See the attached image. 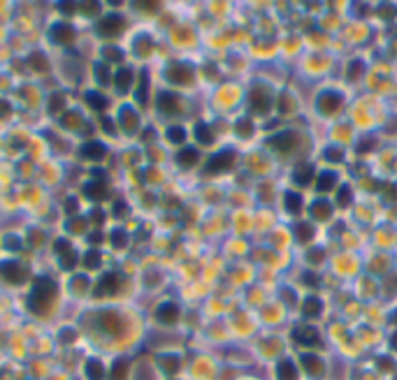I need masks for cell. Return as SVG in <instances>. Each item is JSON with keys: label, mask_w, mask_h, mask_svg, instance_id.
<instances>
[{"label": "cell", "mask_w": 397, "mask_h": 380, "mask_svg": "<svg viewBox=\"0 0 397 380\" xmlns=\"http://www.w3.org/2000/svg\"><path fill=\"white\" fill-rule=\"evenodd\" d=\"M56 299H58V290H56V283L47 276H37L33 280V287H30V294H28V306L30 311L37 315H47L51 308H54Z\"/></svg>", "instance_id": "obj_1"}, {"label": "cell", "mask_w": 397, "mask_h": 380, "mask_svg": "<svg viewBox=\"0 0 397 380\" xmlns=\"http://www.w3.org/2000/svg\"><path fill=\"white\" fill-rule=\"evenodd\" d=\"M123 28H126L123 14L109 12V14H105V16L98 19V23H95V33H98V37H102V40H116V37L123 33Z\"/></svg>", "instance_id": "obj_2"}, {"label": "cell", "mask_w": 397, "mask_h": 380, "mask_svg": "<svg viewBox=\"0 0 397 380\" xmlns=\"http://www.w3.org/2000/svg\"><path fill=\"white\" fill-rule=\"evenodd\" d=\"M0 278L9 285H21L28 278V271L19 260H5L0 262Z\"/></svg>", "instance_id": "obj_3"}, {"label": "cell", "mask_w": 397, "mask_h": 380, "mask_svg": "<svg viewBox=\"0 0 397 380\" xmlns=\"http://www.w3.org/2000/svg\"><path fill=\"white\" fill-rule=\"evenodd\" d=\"M49 40L54 42V44H58V47H70V44H74L77 42V30H74L70 23H65V21H56L54 26H51V30H49Z\"/></svg>", "instance_id": "obj_4"}, {"label": "cell", "mask_w": 397, "mask_h": 380, "mask_svg": "<svg viewBox=\"0 0 397 380\" xmlns=\"http://www.w3.org/2000/svg\"><path fill=\"white\" fill-rule=\"evenodd\" d=\"M235 151H230V148H223V151H216L211 158L207 160V169L211 174H218V172H228L230 167L235 165Z\"/></svg>", "instance_id": "obj_5"}, {"label": "cell", "mask_w": 397, "mask_h": 380, "mask_svg": "<svg viewBox=\"0 0 397 380\" xmlns=\"http://www.w3.org/2000/svg\"><path fill=\"white\" fill-rule=\"evenodd\" d=\"M135 81H137V74H135V70H133V67H126V65H123V67H119V70H116L114 81H112V84L116 86L119 95H126L130 88L135 86Z\"/></svg>", "instance_id": "obj_6"}, {"label": "cell", "mask_w": 397, "mask_h": 380, "mask_svg": "<svg viewBox=\"0 0 397 380\" xmlns=\"http://www.w3.org/2000/svg\"><path fill=\"white\" fill-rule=\"evenodd\" d=\"M179 306H177L175 301H165L161 306L156 308V320L161 322V325H175L179 320Z\"/></svg>", "instance_id": "obj_7"}, {"label": "cell", "mask_w": 397, "mask_h": 380, "mask_svg": "<svg viewBox=\"0 0 397 380\" xmlns=\"http://www.w3.org/2000/svg\"><path fill=\"white\" fill-rule=\"evenodd\" d=\"M105 155H107V146H105L102 141H86V144L81 146V158H84V160L100 162V160H105Z\"/></svg>", "instance_id": "obj_8"}, {"label": "cell", "mask_w": 397, "mask_h": 380, "mask_svg": "<svg viewBox=\"0 0 397 380\" xmlns=\"http://www.w3.org/2000/svg\"><path fill=\"white\" fill-rule=\"evenodd\" d=\"M198 162H200V148H196V146L179 148V153H177V165L179 167L191 169V167H196Z\"/></svg>", "instance_id": "obj_9"}, {"label": "cell", "mask_w": 397, "mask_h": 380, "mask_svg": "<svg viewBox=\"0 0 397 380\" xmlns=\"http://www.w3.org/2000/svg\"><path fill=\"white\" fill-rule=\"evenodd\" d=\"M84 100H86V107L95 114H105V109L109 105V98L105 93H100V91H86Z\"/></svg>", "instance_id": "obj_10"}, {"label": "cell", "mask_w": 397, "mask_h": 380, "mask_svg": "<svg viewBox=\"0 0 397 380\" xmlns=\"http://www.w3.org/2000/svg\"><path fill=\"white\" fill-rule=\"evenodd\" d=\"M119 290V276L116 273H105L98 285H95V297H107V294H116Z\"/></svg>", "instance_id": "obj_11"}, {"label": "cell", "mask_w": 397, "mask_h": 380, "mask_svg": "<svg viewBox=\"0 0 397 380\" xmlns=\"http://www.w3.org/2000/svg\"><path fill=\"white\" fill-rule=\"evenodd\" d=\"M119 121H121V130H123V132L135 134L137 123H140V116H137V112H135L133 107H126V105H123L121 112H119Z\"/></svg>", "instance_id": "obj_12"}, {"label": "cell", "mask_w": 397, "mask_h": 380, "mask_svg": "<svg viewBox=\"0 0 397 380\" xmlns=\"http://www.w3.org/2000/svg\"><path fill=\"white\" fill-rule=\"evenodd\" d=\"M84 195H86V197L93 202V204H100V202L107 197V188H105V183L91 181V183H86V186H84Z\"/></svg>", "instance_id": "obj_13"}, {"label": "cell", "mask_w": 397, "mask_h": 380, "mask_svg": "<svg viewBox=\"0 0 397 380\" xmlns=\"http://www.w3.org/2000/svg\"><path fill=\"white\" fill-rule=\"evenodd\" d=\"M300 360H302V367L309 376L318 378V376L323 374V362H321V357H316V355H311V353H304Z\"/></svg>", "instance_id": "obj_14"}, {"label": "cell", "mask_w": 397, "mask_h": 380, "mask_svg": "<svg viewBox=\"0 0 397 380\" xmlns=\"http://www.w3.org/2000/svg\"><path fill=\"white\" fill-rule=\"evenodd\" d=\"M302 204H304V200L300 197V193H295V190H286V193H283V209H286L288 214H300L304 209Z\"/></svg>", "instance_id": "obj_15"}, {"label": "cell", "mask_w": 397, "mask_h": 380, "mask_svg": "<svg viewBox=\"0 0 397 380\" xmlns=\"http://www.w3.org/2000/svg\"><path fill=\"white\" fill-rule=\"evenodd\" d=\"M323 311V301L318 297H304L302 301V315L304 318H318Z\"/></svg>", "instance_id": "obj_16"}, {"label": "cell", "mask_w": 397, "mask_h": 380, "mask_svg": "<svg viewBox=\"0 0 397 380\" xmlns=\"http://www.w3.org/2000/svg\"><path fill=\"white\" fill-rule=\"evenodd\" d=\"M93 72H95V81L100 84V86H109L112 81H114V74H112V67L102 60V63H95L93 65Z\"/></svg>", "instance_id": "obj_17"}, {"label": "cell", "mask_w": 397, "mask_h": 380, "mask_svg": "<svg viewBox=\"0 0 397 380\" xmlns=\"http://www.w3.org/2000/svg\"><path fill=\"white\" fill-rule=\"evenodd\" d=\"M186 137H189V130L184 126H170L168 130H165V139H168L170 144H175V146H182L184 141H186Z\"/></svg>", "instance_id": "obj_18"}, {"label": "cell", "mask_w": 397, "mask_h": 380, "mask_svg": "<svg viewBox=\"0 0 397 380\" xmlns=\"http://www.w3.org/2000/svg\"><path fill=\"white\" fill-rule=\"evenodd\" d=\"M81 264L86 269H91V271H95V269L102 267V255L98 248H91V251H86V253L81 255Z\"/></svg>", "instance_id": "obj_19"}, {"label": "cell", "mask_w": 397, "mask_h": 380, "mask_svg": "<svg viewBox=\"0 0 397 380\" xmlns=\"http://www.w3.org/2000/svg\"><path fill=\"white\" fill-rule=\"evenodd\" d=\"M81 262V255L74 251V248H70L67 253L58 255V264H61V269H65V271H72L77 264Z\"/></svg>", "instance_id": "obj_20"}, {"label": "cell", "mask_w": 397, "mask_h": 380, "mask_svg": "<svg viewBox=\"0 0 397 380\" xmlns=\"http://www.w3.org/2000/svg\"><path fill=\"white\" fill-rule=\"evenodd\" d=\"M193 134H196L198 144H202V146H209V144H214V132H211V127H209L207 123H198L196 130H193Z\"/></svg>", "instance_id": "obj_21"}, {"label": "cell", "mask_w": 397, "mask_h": 380, "mask_svg": "<svg viewBox=\"0 0 397 380\" xmlns=\"http://www.w3.org/2000/svg\"><path fill=\"white\" fill-rule=\"evenodd\" d=\"M84 371H86L88 380H102V378H105V367H102L100 360H88L86 367H84Z\"/></svg>", "instance_id": "obj_22"}, {"label": "cell", "mask_w": 397, "mask_h": 380, "mask_svg": "<svg viewBox=\"0 0 397 380\" xmlns=\"http://www.w3.org/2000/svg\"><path fill=\"white\" fill-rule=\"evenodd\" d=\"M276 371H279V380H297V369H295V364H293L290 360L279 362Z\"/></svg>", "instance_id": "obj_23"}, {"label": "cell", "mask_w": 397, "mask_h": 380, "mask_svg": "<svg viewBox=\"0 0 397 380\" xmlns=\"http://www.w3.org/2000/svg\"><path fill=\"white\" fill-rule=\"evenodd\" d=\"M295 339L304 346H316L318 343V332L314 327H304V329H297L295 332Z\"/></svg>", "instance_id": "obj_24"}, {"label": "cell", "mask_w": 397, "mask_h": 380, "mask_svg": "<svg viewBox=\"0 0 397 380\" xmlns=\"http://www.w3.org/2000/svg\"><path fill=\"white\" fill-rule=\"evenodd\" d=\"M47 109H49V114H61V112H65V95H63L61 91L51 93V95H49V100H47Z\"/></svg>", "instance_id": "obj_25"}, {"label": "cell", "mask_w": 397, "mask_h": 380, "mask_svg": "<svg viewBox=\"0 0 397 380\" xmlns=\"http://www.w3.org/2000/svg\"><path fill=\"white\" fill-rule=\"evenodd\" d=\"M126 376H128V360H116L114 367H112V371H109V380H126Z\"/></svg>", "instance_id": "obj_26"}, {"label": "cell", "mask_w": 397, "mask_h": 380, "mask_svg": "<svg viewBox=\"0 0 397 380\" xmlns=\"http://www.w3.org/2000/svg\"><path fill=\"white\" fill-rule=\"evenodd\" d=\"M161 367H163V371H165V374H177V371H179V364H182V362H179V357H177V355H163L161 360Z\"/></svg>", "instance_id": "obj_27"}, {"label": "cell", "mask_w": 397, "mask_h": 380, "mask_svg": "<svg viewBox=\"0 0 397 380\" xmlns=\"http://www.w3.org/2000/svg\"><path fill=\"white\" fill-rule=\"evenodd\" d=\"M128 239H130L128 232H123V230H119V227L109 232V241H112V246L114 248H126L128 246Z\"/></svg>", "instance_id": "obj_28"}, {"label": "cell", "mask_w": 397, "mask_h": 380, "mask_svg": "<svg viewBox=\"0 0 397 380\" xmlns=\"http://www.w3.org/2000/svg\"><path fill=\"white\" fill-rule=\"evenodd\" d=\"M102 54H105V63H107V65H109V60H123V51H121V49L105 47V49H102Z\"/></svg>", "instance_id": "obj_29"}, {"label": "cell", "mask_w": 397, "mask_h": 380, "mask_svg": "<svg viewBox=\"0 0 397 380\" xmlns=\"http://www.w3.org/2000/svg\"><path fill=\"white\" fill-rule=\"evenodd\" d=\"M5 241H7L5 248H9V251H21V248H23V239L16 237V234H7Z\"/></svg>", "instance_id": "obj_30"}, {"label": "cell", "mask_w": 397, "mask_h": 380, "mask_svg": "<svg viewBox=\"0 0 397 380\" xmlns=\"http://www.w3.org/2000/svg\"><path fill=\"white\" fill-rule=\"evenodd\" d=\"M86 239H88V246H91V248H98L102 244V232H100V230H93Z\"/></svg>", "instance_id": "obj_31"}, {"label": "cell", "mask_w": 397, "mask_h": 380, "mask_svg": "<svg viewBox=\"0 0 397 380\" xmlns=\"http://www.w3.org/2000/svg\"><path fill=\"white\" fill-rule=\"evenodd\" d=\"M393 348H397V334L393 336Z\"/></svg>", "instance_id": "obj_32"}]
</instances>
